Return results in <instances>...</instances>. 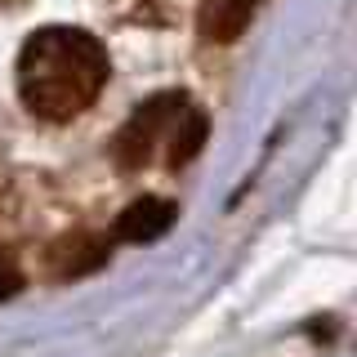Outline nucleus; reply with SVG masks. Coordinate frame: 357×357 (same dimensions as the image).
Returning <instances> with one entry per match:
<instances>
[{"label": "nucleus", "mask_w": 357, "mask_h": 357, "mask_svg": "<svg viewBox=\"0 0 357 357\" xmlns=\"http://www.w3.org/2000/svg\"><path fill=\"white\" fill-rule=\"evenodd\" d=\"M112 76L107 50L81 27H40L18 54V94L31 116L72 121L103 94Z\"/></svg>", "instance_id": "1"}, {"label": "nucleus", "mask_w": 357, "mask_h": 357, "mask_svg": "<svg viewBox=\"0 0 357 357\" xmlns=\"http://www.w3.org/2000/svg\"><path fill=\"white\" fill-rule=\"evenodd\" d=\"M188 107H192V98L178 94V89L156 94V98L134 107V116L121 126L116 143H112V156H116L121 170H143V165L156 161V152L165 156V148H170V139H174V130H178V121H183Z\"/></svg>", "instance_id": "2"}, {"label": "nucleus", "mask_w": 357, "mask_h": 357, "mask_svg": "<svg viewBox=\"0 0 357 357\" xmlns=\"http://www.w3.org/2000/svg\"><path fill=\"white\" fill-rule=\"evenodd\" d=\"M264 0H201L197 9V36L206 45H232L250 27Z\"/></svg>", "instance_id": "3"}, {"label": "nucleus", "mask_w": 357, "mask_h": 357, "mask_svg": "<svg viewBox=\"0 0 357 357\" xmlns=\"http://www.w3.org/2000/svg\"><path fill=\"white\" fill-rule=\"evenodd\" d=\"M178 215V206L170 197H139V201H130L126 210L116 215V237L121 241H156V237H165L170 232V223Z\"/></svg>", "instance_id": "4"}, {"label": "nucleus", "mask_w": 357, "mask_h": 357, "mask_svg": "<svg viewBox=\"0 0 357 357\" xmlns=\"http://www.w3.org/2000/svg\"><path fill=\"white\" fill-rule=\"evenodd\" d=\"M107 264V241L89 237V232H76V237H63L54 245V273L59 277H85L94 268Z\"/></svg>", "instance_id": "5"}, {"label": "nucleus", "mask_w": 357, "mask_h": 357, "mask_svg": "<svg viewBox=\"0 0 357 357\" xmlns=\"http://www.w3.org/2000/svg\"><path fill=\"white\" fill-rule=\"evenodd\" d=\"M206 134H210V121H206V112H201L197 103L183 112V121H178V130H174V139H170V148H165L161 161L170 165V170H178V165H188L192 156L201 152V143H206Z\"/></svg>", "instance_id": "6"}, {"label": "nucleus", "mask_w": 357, "mask_h": 357, "mask_svg": "<svg viewBox=\"0 0 357 357\" xmlns=\"http://www.w3.org/2000/svg\"><path fill=\"white\" fill-rule=\"evenodd\" d=\"M18 290H22V273L14 268V259H9V255H0V299L18 295Z\"/></svg>", "instance_id": "7"}]
</instances>
